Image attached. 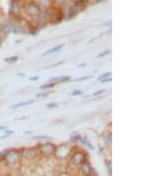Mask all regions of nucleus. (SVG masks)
<instances>
[{
    "mask_svg": "<svg viewBox=\"0 0 160 176\" xmlns=\"http://www.w3.org/2000/svg\"><path fill=\"white\" fill-rule=\"evenodd\" d=\"M53 85H54L53 83H49V84H47L41 85V86H40V89H47V88H51V87H53Z\"/></svg>",
    "mask_w": 160,
    "mask_h": 176,
    "instance_id": "0eeeda50",
    "label": "nucleus"
},
{
    "mask_svg": "<svg viewBox=\"0 0 160 176\" xmlns=\"http://www.w3.org/2000/svg\"><path fill=\"white\" fill-rule=\"evenodd\" d=\"M111 80H112V79H111L110 77H109V78L108 77V78H104V79L101 80V83H107V82H110Z\"/></svg>",
    "mask_w": 160,
    "mask_h": 176,
    "instance_id": "f8f14e48",
    "label": "nucleus"
},
{
    "mask_svg": "<svg viewBox=\"0 0 160 176\" xmlns=\"http://www.w3.org/2000/svg\"><path fill=\"white\" fill-rule=\"evenodd\" d=\"M106 92V89H102V90H100V91H98V92H94L93 93V95L94 96H97V95H100V94H101V93H103V92Z\"/></svg>",
    "mask_w": 160,
    "mask_h": 176,
    "instance_id": "9d476101",
    "label": "nucleus"
},
{
    "mask_svg": "<svg viewBox=\"0 0 160 176\" xmlns=\"http://www.w3.org/2000/svg\"><path fill=\"white\" fill-rule=\"evenodd\" d=\"M49 93H50L49 92H43V93H38V94H37V97H46L47 95H49Z\"/></svg>",
    "mask_w": 160,
    "mask_h": 176,
    "instance_id": "6e6552de",
    "label": "nucleus"
},
{
    "mask_svg": "<svg viewBox=\"0 0 160 176\" xmlns=\"http://www.w3.org/2000/svg\"><path fill=\"white\" fill-rule=\"evenodd\" d=\"M10 29H11L10 25H8V24H5V25H3V26H2V28H1V32H2L4 35H7L8 33L10 32Z\"/></svg>",
    "mask_w": 160,
    "mask_h": 176,
    "instance_id": "7ed1b4c3",
    "label": "nucleus"
},
{
    "mask_svg": "<svg viewBox=\"0 0 160 176\" xmlns=\"http://www.w3.org/2000/svg\"><path fill=\"white\" fill-rule=\"evenodd\" d=\"M58 106V104L57 103H49V104H47L46 105V107L47 108H55Z\"/></svg>",
    "mask_w": 160,
    "mask_h": 176,
    "instance_id": "9b49d317",
    "label": "nucleus"
},
{
    "mask_svg": "<svg viewBox=\"0 0 160 176\" xmlns=\"http://www.w3.org/2000/svg\"><path fill=\"white\" fill-rule=\"evenodd\" d=\"M63 46H64V44H61L60 46H55V47H54V48H53V49H50V50H48V51L45 52L44 54H42V56H46V55H48V54H53V53H56V52L60 51V50H61Z\"/></svg>",
    "mask_w": 160,
    "mask_h": 176,
    "instance_id": "f257e3e1",
    "label": "nucleus"
},
{
    "mask_svg": "<svg viewBox=\"0 0 160 176\" xmlns=\"http://www.w3.org/2000/svg\"><path fill=\"white\" fill-rule=\"evenodd\" d=\"M82 92H80V91H74V92H72V95L73 96H76V95H80Z\"/></svg>",
    "mask_w": 160,
    "mask_h": 176,
    "instance_id": "ddd939ff",
    "label": "nucleus"
},
{
    "mask_svg": "<svg viewBox=\"0 0 160 176\" xmlns=\"http://www.w3.org/2000/svg\"><path fill=\"white\" fill-rule=\"evenodd\" d=\"M17 60H18V57H17V56H14V57H10V58L6 59L5 61H6V62H8V63H14V62H15Z\"/></svg>",
    "mask_w": 160,
    "mask_h": 176,
    "instance_id": "39448f33",
    "label": "nucleus"
},
{
    "mask_svg": "<svg viewBox=\"0 0 160 176\" xmlns=\"http://www.w3.org/2000/svg\"><path fill=\"white\" fill-rule=\"evenodd\" d=\"M6 126H0V131H6Z\"/></svg>",
    "mask_w": 160,
    "mask_h": 176,
    "instance_id": "dca6fc26",
    "label": "nucleus"
},
{
    "mask_svg": "<svg viewBox=\"0 0 160 176\" xmlns=\"http://www.w3.org/2000/svg\"><path fill=\"white\" fill-rule=\"evenodd\" d=\"M110 54V51H105V52H103V53H101V54H98V58L100 57H103V56H105L107 54Z\"/></svg>",
    "mask_w": 160,
    "mask_h": 176,
    "instance_id": "1a4fd4ad",
    "label": "nucleus"
},
{
    "mask_svg": "<svg viewBox=\"0 0 160 176\" xmlns=\"http://www.w3.org/2000/svg\"><path fill=\"white\" fill-rule=\"evenodd\" d=\"M110 75H111V73H110V72H107V73H104V74L101 75V76L98 77V80H99V81H101V80L104 79V78H108V77H109Z\"/></svg>",
    "mask_w": 160,
    "mask_h": 176,
    "instance_id": "423d86ee",
    "label": "nucleus"
},
{
    "mask_svg": "<svg viewBox=\"0 0 160 176\" xmlns=\"http://www.w3.org/2000/svg\"><path fill=\"white\" fill-rule=\"evenodd\" d=\"M18 76H19V77H24V76H25V74H23V73H20V74H18Z\"/></svg>",
    "mask_w": 160,
    "mask_h": 176,
    "instance_id": "f3484780",
    "label": "nucleus"
},
{
    "mask_svg": "<svg viewBox=\"0 0 160 176\" xmlns=\"http://www.w3.org/2000/svg\"><path fill=\"white\" fill-rule=\"evenodd\" d=\"M91 76H87V77H79V78H76V79H73V80H71L72 82H81V81H84V80H86V79H89V78H91Z\"/></svg>",
    "mask_w": 160,
    "mask_h": 176,
    "instance_id": "20e7f679",
    "label": "nucleus"
},
{
    "mask_svg": "<svg viewBox=\"0 0 160 176\" xmlns=\"http://www.w3.org/2000/svg\"><path fill=\"white\" fill-rule=\"evenodd\" d=\"M38 76H36V77H30V80H31V81H36V80H38Z\"/></svg>",
    "mask_w": 160,
    "mask_h": 176,
    "instance_id": "4468645a",
    "label": "nucleus"
},
{
    "mask_svg": "<svg viewBox=\"0 0 160 176\" xmlns=\"http://www.w3.org/2000/svg\"><path fill=\"white\" fill-rule=\"evenodd\" d=\"M13 133H14V132H13V131L6 130V134H7V135H10V134H13Z\"/></svg>",
    "mask_w": 160,
    "mask_h": 176,
    "instance_id": "2eb2a0df",
    "label": "nucleus"
},
{
    "mask_svg": "<svg viewBox=\"0 0 160 176\" xmlns=\"http://www.w3.org/2000/svg\"><path fill=\"white\" fill-rule=\"evenodd\" d=\"M35 102V100H29V101H24V102H20V103H18V104H15V105H14L12 108H20V107H23V106H27V105H30V104H32V103H34Z\"/></svg>",
    "mask_w": 160,
    "mask_h": 176,
    "instance_id": "f03ea898",
    "label": "nucleus"
},
{
    "mask_svg": "<svg viewBox=\"0 0 160 176\" xmlns=\"http://www.w3.org/2000/svg\"><path fill=\"white\" fill-rule=\"evenodd\" d=\"M1 44H2V41H1V39H0V46H1Z\"/></svg>",
    "mask_w": 160,
    "mask_h": 176,
    "instance_id": "6ab92c4d",
    "label": "nucleus"
},
{
    "mask_svg": "<svg viewBox=\"0 0 160 176\" xmlns=\"http://www.w3.org/2000/svg\"><path fill=\"white\" fill-rule=\"evenodd\" d=\"M85 64H81V65H78V67H84Z\"/></svg>",
    "mask_w": 160,
    "mask_h": 176,
    "instance_id": "a211bd4d",
    "label": "nucleus"
}]
</instances>
